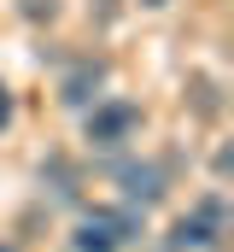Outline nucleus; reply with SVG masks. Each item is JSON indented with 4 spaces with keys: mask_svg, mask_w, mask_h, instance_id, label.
<instances>
[{
    "mask_svg": "<svg viewBox=\"0 0 234 252\" xmlns=\"http://www.w3.org/2000/svg\"><path fill=\"white\" fill-rule=\"evenodd\" d=\"M12 124V88H6V82H0V129Z\"/></svg>",
    "mask_w": 234,
    "mask_h": 252,
    "instance_id": "nucleus-8",
    "label": "nucleus"
},
{
    "mask_svg": "<svg viewBox=\"0 0 234 252\" xmlns=\"http://www.w3.org/2000/svg\"><path fill=\"white\" fill-rule=\"evenodd\" d=\"M146 124V112L135 106V100H100L94 112H88V124H82V141L94 147V153H117V147H129L135 135Z\"/></svg>",
    "mask_w": 234,
    "mask_h": 252,
    "instance_id": "nucleus-3",
    "label": "nucleus"
},
{
    "mask_svg": "<svg viewBox=\"0 0 234 252\" xmlns=\"http://www.w3.org/2000/svg\"><path fill=\"white\" fill-rule=\"evenodd\" d=\"M223 247H229V199L223 193H205L164 235V252H223Z\"/></svg>",
    "mask_w": 234,
    "mask_h": 252,
    "instance_id": "nucleus-2",
    "label": "nucleus"
},
{
    "mask_svg": "<svg viewBox=\"0 0 234 252\" xmlns=\"http://www.w3.org/2000/svg\"><path fill=\"white\" fill-rule=\"evenodd\" d=\"M146 235V211L135 205H94L70 229V252H123Z\"/></svg>",
    "mask_w": 234,
    "mask_h": 252,
    "instance_id": "nucleus-1",
    "label": "nucleus"
},
{
    "mask_svg": "<svg viewBox=\"0 0 234 252\" xmlns=\"http://www.w3.org/2000/svg\"><path fill=\"white\" fill-rule=\"evenodd\" d=\"M0 252H24V247H12V241H0Z\"/></svg>",
    "mask_w": 234,
    "mask_h": 252,
    "instance_id": "nucleus-9",
    "label": "nucleus"
},
{
    "mask_svg": "<svg viewBox=\"0 0 234 252\" xmlns=\"http://www.w3.org/2000/svg\"><path fill=\"white\" fill-rule=\"evenodd\" d=\"M18 12H24L29 24H41V18L53 24V18H58V0H18Z\"/></svg>",
    "mask_w": 234,
    "mask_h": 252,
    "instance_id": "nucleus-7",
    "label": "nucleus"
},
{
    "mask_svg": "<svg viewBox=\"0 0 234 252\" xmlns=\"http://www.w3.org/2000/svg\"><path fill=\"white\" fill-rule=\"evenodd\" d=\"M41 182H53V199H76V170L53 158V164H41Z\"/></svg>",
    "mask_w": 234,
    "mask_h": 252,
    "instance_id": "nucleus-6",
    "label": "nucleus"
},
{
    "mask_svg": "<svg viewBox=\"0 0 234 252\" xmlns=\"http://www.w3.org/2000/svg\"><path fill=\"white\" fill-rule=\"evenodd\" d=\"M112 176H117V188H123V205H135V211H152L170 193V164L164 158H117Z\"/></svg>",
    "mask_w": 234,
    "mask_h": 252,
    "instance_id": "nucleus-4",
    "label": "nucleus"
},
{
    "mask_svg": "<svg viewBox=\"0 0 234 252\" xmlns=\"http://www.w3.org/2000/svg\"><path fill=\"white\" fill-rule=\"evenodd\" d=\"M100 88H106V59H94V53H88V59H76L64 76H58V106L82 112V106H88Z\"/></svg>",
    "mask_w": 234,
    "mask_h": 252,
    "instance_id": "nucleus-5",
    "label": "nucleus"
},
{
    "mask_svg": "<svg viewBox=\"0 0 234 252\" xmlns=\"http://www.w3.org/2000/svg\"><path fill=\"white\" fill-rule=\"evenodd\" d=\"M141 6H164V0H141Z\"/></svg>",
    "mask_w": 234,
    "mask_h": 252,
    "instance_id": "nucleus-10",
    "label": "nucleus"
}]
</instances>
